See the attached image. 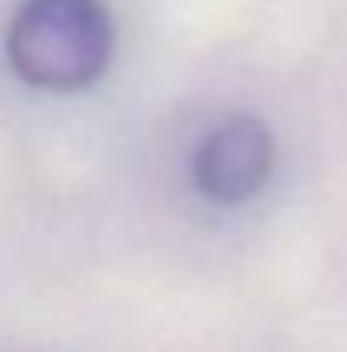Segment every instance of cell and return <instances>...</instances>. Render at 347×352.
<instances>
[{"label":"cell","instance_id":"cell-1","mask_svg":"<svg viewBox=\"0 0 347 352\" xmlns=\"http://www.w3.org/2000/svg\"><path fill=\"white\" fill-rule=\"evenodd\" d=\"M115 29L102 0H25L8 29L12 70L41 90H82L110 62Z\"/></svg>","mask_w":347,"mask_h":352},{"label":"cell","instance_id":"cell-2","mask_svg":"<svg viewBox=\"0 0 347 352\" xmlns=\"http://www.w3.org/2000/svg\"><path fill=\"white\" fill-rule=\"evenodd\" d=\"M270 168H274V140H270L265 123L250 119V115H237V119H225L221 127H213L192 156L196 188L217 205L250 201L270 180Z\"/></svg>","mask_w":347,"mask_h":352}]
</instances>
